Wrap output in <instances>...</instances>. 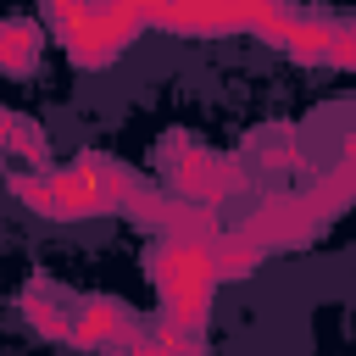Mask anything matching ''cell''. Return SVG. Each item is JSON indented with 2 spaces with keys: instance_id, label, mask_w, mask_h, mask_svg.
Wrapping results in <instances>:
<instances>
[{
  "instance_id": "6da1fadb",
  "label": "cell",
  "mask_w": 356,
  "mask_h": 356,
  "mask_svg": "<svg viewBox=\"0 0 356 356\" xmlns=\"http://www.w3.org/2000/svg\"><path fill=\"white\" fill-rule=\"evenodd\" d=\"M145 278H150V289H156V300H161V323H172V328H184V334H200L206 328V317H211V295H217V261H211V250H200V245H150V256H145Z\"/></svg>"
},
{
  "instance_id": "7a4b0ae2",
  "label": "cell",
  "mask_w": 356,
  "mask_h": 356,
  "mask_svg": "<svg viewBox=\"0 0 356 356\" xmlns=\"http://www.w3.org/2000/svg\"><path fill=\"white\" fill-rule=\"evenodd\" d=\"M156 167H161L167 189L178 200H195V206H222L245 189V161L222 156L211 145H195L189 134H167L156 145Z\"/></svg>"
},
{
  "instance_id": "3957f363",
  "label": "cell",
  "mask_w": 356,
  "mask_h": 356,
  "mask_svg": "<svg viewBox=\"0 0 356 356\" xmlns=\"http://www.w3.org/2000/svg\"><path fill=\"white\" fill-rule=\"evenodd\" d=\"M234 228H245L261 250H300L306 239H317L328 222L312 211L306 189H278V195H261Z\"/></svg>"
},
{
  "instance_id": "277c9868",
  "label": "cell",
  "mask_w": 356,
  "mask_h": 356,
  "mask_svg": "<svg viewBox=\"0 0 356 356\" xmlns=\"http://www.w3.org/2000/svg\"><path fill=\"white\" fill-rule=\"evenodd\" d=\"M139 317L117 300V295H83L72 306V345L78 350H100V356H122L139 339Z\"/></svg>"
},
{
  "instance_id": "5b68a950",
  "label": "cell",
  "mask_w": 356,
  "mask_h": 356,
  "mask_svg": "<svg viewBox=\"0 0 356 356\" xmlns=\"http://www.w3.org/2000/svg\"><path fill=\"white\" fill-rule=\"evenodd\" d=\"M150 28L178 33V39L245 33V0H178V6H150Z\"/></svg>"
},
{
  "instance_id": "8992f818",
  "label": "cell",
  "mask_w": 356,
  "mask_h": 356,
  "mask_svg": "<svg viewBox=\"0 0 356 356\" xmlns=\"http://www.w3.org/2000/svg\"><path fill=\"white\" fill-rule=\"evenodd\" d=\"M72 306H78V300H67V295H61L56 284H44V278H28L22 295H17V312H22L28 328L44 334L50 345H72Z\"/></svg>"
},
{
  "instance_id": "52a82bcc",
  "label": "cell",
  "mask_w": 356,
  "mask_h": 356,
  "mask_svg": "<svg viewBox=\"0 0 356 356\" xmlns=\"http://www.w3.org/2000/svg\"><path fill=\"white\" fill-rule=\"evenodd\" d=\"M245 156L261 167V172H300V167H312V150H306V139L295 134V128H250L245 134Z\"/></svg>"
},
{
  "instance_id": "ba28073f",
  "label": "cell",
  "mask_w": 356,
  "mask_h": 356,
  "mask_svg": "<svg viewBox=\"0 0 356 356\" xmlns=\"http://www.w3.org/2000/svg\"><path fill=\"white\" fill-rule=\"evenodd\" d=\"M44 56V28L33 17H6L0 22V72L6 78H28Z\"/></svg>"
},
{
  "instance_id": "9c48e42d",
  "label": "cell",
  "mask_w": 356,
  "mask_h": 356,
  "mask_svg": "<svg viewBox=\"0 0 356 356\" xmlns=\"http://www.w3.org/2000/svg\"><path fill=\"white\" fill-rule=\"evenodd\" d=\"M0 145H6V156H17L28 172H50V139H44V128H39L33 117L0 111Z\"/></svg>"
},
{
  "instance_id": "30bf717a",
  "label": "cell",
  "mask_w": 356,
  "mask_h": 356,
  "mask_svg": "<svg viewBox=\"0 0 356 356\" xmlns=\"http://www.w3.org/2000/svg\"><path fill=\"white\" fill-rule=\"evenodd\" d=\"M117 56H122V44L106 33V6H100V17H95V22H89V28L67 44V61H72L78 72H106Z\"/></svg>"
},
{
  "instance_id": "8fae6325",
  "label": "cell",
  "mask_w": 356,
  "mask_h": 356,
  "mask_svg": "<svg viewBox=\"0 0 356 356\" xmlns=\"http://www.w3.org/2000/svg\"><path fill=\"white\" fill-rule=\"evenodd\" d=\"M211 261H217V278H250V273L267 261V250H261L245 228H228V234L211 245Z\"/></svg>"
},
{
  "instance_id": "7c38bea8",
  "label": "cell",
  "mask_w": 356,
  "mask_h": 356,
  "mask_svg": "<svg viewBox=\"0 0 356 356\" xmlns=\"http://www.w3.org/2000/svg\"><path fill=\"white\" fill-rule=\"evenodd\" d=\"M122 356H206V339H200V334H184V328H172V323L156 317V328H145Z\"/></svg>"
},
{
  "instance_id": "4fadbf2b",
  "label": "cell",
  "mask_w": 356,
  "mask_h": 356,
  "mask_svg": "<svg viewBox=\"0 0 356 356\" xmlns=\"http://www.w3.org/2000/svg\"><path fill=\"white\" fill-rule=\"evenodd\" d=\"M11 195H17L28 211H39V217L61 222V189H56V167H50V172H28V167H17V172H11Z\"/></svg>"
}]
</instances>
